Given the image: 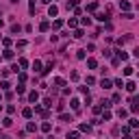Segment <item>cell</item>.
I'll list each match as a JSON object with an SVG mask.
<instances>
[{
	"label": "cell",
	"mask_w": 139,
	"mask_h": 139,
	"mask_svg": "<svg viewBox=\"0 0 139 139\" xmlns=\"http://www.w3.org/2000/svg\"><path fill=\"white\" fill-rule=\"evenodd\" d=\"M22 28H20V24H13V26H11V33H20Z\"/></svg>",
	"instance_id": "83f0119b"
},
{
	"label": "cell",
	"mask_w": 139,
	"mask_h": 139,
	"mask_svg": "<svg viewBox=\"0 0 139 139\" xmlns=\"http://www.w3.org/2000/svg\"><path fill=\"white\" fill-rule=\"evenodd\" d=\"M41 130H44V133H50V130H52V124L44 122V124H41Z\"/></svg>",
	"instance_id": "8fae6325"
},
{
	"label": "cell",
	"mask_w": 139,
	"mask_h": 139,
	"mask_svg": "<svg viewBox=\"0 0 139 139\" xmlns=\"http://www.w3.org/2000/svg\"><path fill=\"white\" fill-rule=\"evenodd\" d=\"M11 124H13V120H11V117H4V120H2V126H4V128H9Z\"/></svg>",
	"instance_id": "2e32d148"
},
{
	"label": "cell",
	"mask_w": 139,
	"mask_h": 139,
	"mask_svg": "<svg viewBox=\"0 0 139 139\" xmlns=\"http://www.w3.org/2000/svg\"><path fill=\"white\" fill-rule=\"evenodd\" d=\"M107 120H111V113H109V111L102 113V122H107Z\"/></svg>",
	"instance_id": "f1b7e54d"
},
{
	"label": "cell",
	"mask_w": 139,
	"mask_h": 139,
	"mask_svg": "<svg viewBox=\"0 0 139 139\" xmlns=\"http://www.w3.org/2000/svg\"><path fill=\"white\" fill-rule=\"evenodd\" d=\"M54 85H57V87H63V85H65V81H63V78H59V76H57V78H54Z\"/></svg>",
	"instance_id": "d6986e66"
},
{
	"label": "cell",
	"mask_w": 139,
	"mask_h": 139,
	"mask_svg": "<svg viewBox=\"0 0 139 139\" xmlns=\"http://www.w3.org/2000/svg\"><path fill=\"white\" fill-rule=\"evenodd\" d=\"M22 115H24V117H26V120H28V117H31V115H33V109H28V107H26V109H24V111H22Z\"/></svg>",
	"instance_id": "7c38bea8"
},
{
	"label": "cell",
	"mask_w": 139,
	"mask_h": 139,
	"mask_svg": "<svg viewBox=\"0 0 139 139\" xmlns=\"http://www.w3.org/2000/svg\"><path fill=\"white\" fill-rule=\"evenodd\" d=\"M96 20H98V22H107L109 15H107V13H98V15H96Z\"/></svg>",
	"instance_id": "30bf717a"
},
{
	"label": "cell",
	"mask_w": 139,
	"mask_h": 139,
	"mask_svg": "<svg viewBox=\"0 0 139 139\" xmlns=\"http://www.w3.org/2000/svg\"><path fill=\"white\" fill-rule=\"evenodd\" d=\"M28 100H31V102H37V100H39V94H37V91H31V94H28Z\"/></svg>",
	"instance_id": "8992f818"
},
{
	"label": "cell",
	"mask_w": 139,
	"mask_h": 139,
	"mask_svg": "<svg viewBox=\"0 0 139 139\" xmlns=\"http://www.w3.org/2000/svg\"><path fill=\"white\" fill-rule=\"evenodd\" d=\"M2 57H4V59H13V50H9V48H7V50H4V54H2Z\"/></svg>",
	"instance_id": "ffe728a7"
},
{
	"label": "cell",
	"mask_w": 139,
	"mask_h": 139,
	"mask_svg": "<svg viewBox=\"0 0 139 139\" xmlns=\"http://www.w3.org/2000/svg\"><path fill=\"white\" fill-rule=\"evenodd\" d=\"M72 109H74V111H78V109H81V102H78L76 98H74V100H72Z\"/></svg>",
	"instance_id": "603a6c76"
},
{
	"label": "cell",
	"mask_w": 139,
	"mask_h": 139,
	"mask_svg": "<svg viewBox=\"0 0 139 139\" xmlns=\"http://www.w3.org/2000/svg\"><path fill=\"white\" fill-rule=\"evenodd\" d=\"M124 87H126V91H130V94H133V91H135V89H137V85H135V83H133V81H128V83H126Z\"/></svg>",
	"instance_id": "3957f363"
},
{
	"label": "cell",
	"mask_w": 139,
	"mask_h": 139,
	"mask_svg": "<svg viewBox=\"0 0 139 139\" xmlns=\"http://www.w3.org/2000/svg\"><path fill=\"white\" fill-rule=\"evenodd\" d=\"M0 98H2V96H0Z\"/></svg>",
	"instance_id": "74e56055"
},
{
	"label": "cell",
	"mask_w": 139,
	"mask_h": 139,
	"mask_svg": "<svg viewBox=\"0 0 139 139\" xmlns=\"http://www.w3.org/2000/svg\"><path fill=\"white\" fill-rule=\"evenodd\" d=\"M130 111H133V113L139 111V100H137V98H130Z\"/></svg>",
	"instance_id": "6da1fadb"
},
{
	"label": "cell",
	"mask_w": 139,
	"mask_h": 139,
	"mask_svg": "<svg viewBox=\"0 0 139 139\" xmlns=\"http://www.w3.org/2000/svg\"><path fill=\"white\" fill-rule=\"evenodd\" d=\"M76 24H78V22L74 20V17H72V20H68V26H70V28H76Z\"/></svg>",
	"instance_id": "4316f807"
},
{
	"label": "cell",
	"mask_w": 139,
	"mask_h": 139,
	"mask_svg": "<svg viewBox=\"0 0 139 139\" xmlns=\"http://www.w3.org/2000/svg\"><path fill=\"white\" fill-rule=\"evenodd\" d=\"M61 122H72V115H68V113H61Z\"/></svg>",
	"instance_id": "d4e9b609"
},
{
	"label": "cell",
	"mask_w": 139,
	"mask_h": 139,
	"mask_svg": "<svg viewBox=\"0 0 139 139\" xmlns=\"http://www.w3.org/2000/svg\"><path fill=\"white\" fill-rule=\"evenodd\" d=\"M124 139H133V137H128V135H126V137H124Z\"/></svg>",
	"instance_id": "d590c367"
},
{
	"label": "cell",
	"mask_w": 139,
	"mask_h": 139,
	"mask_svg": "<svg viewBox=\"0 0 139 139\" xmlns=\"http://www.w3.org/2000/svg\"><path fill=\"white\" fill-rule=\"evenodd\" d=\"M87 65H89L91 70H96V68H98V61H96V59H89V61H87Z\"/></svg>",
	"instance_id": "9a60e30c"
},
{
	"label": "cell",
	"mask_w": 139,
	"mask_h": 139,
	"mask_svg": "<svg viewBox=\"0 0 139 139\" xmlns=\"http://www.w3.org/2000/svg\"><path fill=\"white\" fill-rule=\"evenodd\" d=\"M133 54H135V57H137V59H139V46H137V48H135V50H133Z\"/></svg>",
	"instance_id": "836d02e7"
},
{
	"label": "cell",
	"mask_w": 139,
	"mask_h": 139,
	"mask_svg": "<svg viewBox=\"0 0 139 139\" xmlns=\"http://www.w3.org/2000/svg\"><path fill=\"white\" fill-rule=\"evenodd\" d=\"M17 65H20V70H26V68H28V61H26V59H20Z\"/></svg>",
	"instance_id": "9c48e42d"
},
{
	"label": "cell",
	"mask_w": 139,
	"mask_h": 139,
	"mask_svg": "<svg viewBox=\"0 0 139 139\" xmlns=\"http://www.w3.org/2000/svg\"><path fill=\"white\" fill-rule=\"evenodd\" d=\"M57 13H59V7H54V4H52V7H48V15H50V17H54Z\"/></svg>",
	"instance_id": "277c9868"
},
{
	"label": "cell",
	"mask_w": 139,
	"mask_h": 139,
	"mask_svg": "<svg viewBox=\"0 0 139 139\" xmlns=\"http://www.w3.org/2000/svg\"><path fill=\"white\" fill-rule=\"evenodd\" d=\"M33 70L35 72H41V61H33Z\"/></svg>",
	"instance_id": "ac0fdd59"
},
{
	"label": "cell",
	"mask_w": 139,
	"mask_h": 139,
	"mask_svg": "<svg viewBox=\"0 0 139 139\" xmlns=\"http://www.w3.org/2000/svg\"><path fill=\"white\" fill-rule=\"evenodd\" d=\"M126 115H128V111H126V109H120V111H117V117H120V120H124Z\"/></svg>",
	"instance_id": "5bb4252c"
},
{
	"label": "cell",
	"mask_w": 139,
	"mask_h": 139,
	"mask_svg": "<svg viewBox=\"0 0 139 139\" xmlns=\"http://www.w3.org/2000/svg\"><path fill=\"white\" fill-rule=\"evenodd\" d=\"M81 130L83 133H89V130H91V126H89V124H81Z\"/></svg>",
	"instance_id": "484cf974"
},
{
	"label": "cell",
	"mask_w": 139,
	"mask_h": 139,
	"mask_svg": "<svg viewBox=\"0 0 139 139\" xmlns=\"http://www.w3.org/2000/svg\"><path fill=\"white\" fill-rule=\"evenodd\" d=\"M11 2H20V0H11Z\"/></svg>",
	"instance_id": "8d00e7d4"
},
{
	"label": "cell",
	"mask_w": 139,
	"mask_h": 139,
	"mask_svg": "<svg viewBox=\"0 0 139 139\" xmlns=\"http://www.w3.org/2000/svg\"><path fill=\"white\" fill-rule=\"evenodd\" d=\"M48 28H50V22H41V24H39V31H44V33H46Z\"/></svg>",
	"instance_id": "4fadbf2b"
},
{
	"label": "cell",
	"mask_w": 139,
	"mask_h": 139,
	"mask_svg": "<svg viewBox=\"0 0 139 139\" xmlns=\"http://www.w3.org/2000/svg\"><path fill=\"white\" fill-rule=\"evenodd\" d=\"M63 26V20H54L52 22V28H61Z\"/></svg>",
	"instance_id": "7402d4cb"
},
{
	"label": "cell",
	"mask_w": 139,
	"mask_h": 139,
	"mask_svg": "<svg viewBox=\"0 0 139 139\" xmlns=\"http://www.w3.org/2000/svg\"><path fill=\"white\" fill-rule=\"evenodd\" d=\"M96 9H98V2H91V4H87V11H89V13H91V11H96Z\"/></svg>",
	"instance_id": "44dd1931"
},
{
	"label": "cell",
	"mask_w": 139,
	"mask_h": 139,
	"mask_svg": "<svg viewBox=\"0 0 139 139\" xmlns=\"http://www.w3.org/2000/svg\"><path fill=\"white\" fill-rule=\"evenodd\" d=\"M133 70H135V68H130V65H126V68H124V76H130V74H133Z\"/></svg>",
	"instance_id": "cb8c5ba5"
},
{
	"label": "cell",
	"mask_w": 139,
	"mask_h": 139,
	"mask_svg": "<svg viewBox=\"0 0 139 139\" xmlns=\"http://www.w3.org/2000/svg\"><path fill=\"white\" fill-rule=\"evenodd\" d=\"M26 130H28V133H33V130H37V126H35V124L31 122V124H28V126H26Z\"/></svg>",
	"instance_id": "1f68e13d"
},
{
	"label": "cell",
	"mask_w": 139,
	"mask_h": 139,
	"mask_svg": "<svg viewBox=\"0 0 139 139\" xmlns=\"http://www.w3.org/2000/svg\"><path fill=\"white\" fill-rule=\"evenodd\" d=\"M100 85H102V89H111V81H109V78H102Z\"/></svg>",
	"instance_id": "52a82bcc"
},
{
	"label": "cell",
	"mask_w": 139,
	"mask_h": 139,
	"mask_svg": "<svg viewBox=\"0 0 139 139\" xmlns=\"http://www.w3.org/2000/svg\"><path fill=\"white\" fill-rule=\"evenodd\" d=\"M85 52H87V50H78V52H76V59H85Z\"/></svg>",
	"instance_id": "f546056e"
},
{
	"label": "cell",
	"mask_w": 139,
	"mask_h": 139,
	"mask_svg": "<svg viewBox=\"0 0 139 139\" xmlns=\"http://www.w3.org/2000/svg\"><path fill=\"white\" fill-rule=\"evenodd\" d=\"M70 78H72V81H78L81 76H78V72H72V74H70Z\"/></svg>",
	"instance_id": "d6a6232c"
},
{
	"label": "cell",
	"mask_w": 139,
	"mask_h": 139,
	"mask_svg": "<svg viewBox=\"0 0 139 139\" xmlns=\"http://www.w3.org/2000/svg\"><path fill=\"white\" fill-rule=\"evenodd\" d=\"M0 139H11V137L9 135H0Z\"/></svg>",
	"instance_id": "e575fe53"
},
{
	"label": "cell",
	"mask_w": 139,
	"mask_h": 139,
	"mask_svg": "<svg viewBox=\"0 0 139 139\" xmlns=\"http://www.w3.org/2000/svg\"><path fill=\"white\" fill-rule=\"evenodd\" d=\"M35 113H39L41 117H48V111H44V109H41V107H35Z\"/></svg>",
	"instance_id": "ba28073f"
},
{
	"label": "cell",
	"mask_w": 139,
	"mask_h": 139,
	"mask_svg": "<svg viewBox=\"0 0 139 139\" xmlns=\"http://www.w3.org/2000/svg\"><path fill=\"white\" fill-rule=\"evenodd\" d=\"M120 9H122V11H128V9H130V2H128V0H120Z\"/></svg>",
	"instance_id": "7a4b0ae2"
},
{
	"label": "cell",
	"mask_w": 139,
	"mask_h": 139,
	"mask_svg": "<svg viewBox=\"0 0 139 139\" xmlns=\"http://www.w3.org/2000/svg\"><path fill=\"white\" fill-rule=\"evenodd\" d=\"M78 135H81L78 130H72V133H68V139H78Z\"/></svg>",
	"instance_id": "e0dca14e"
},
{
	"label": "cell",
	"mask_w": 139,
	"mask_h": 139,
	"mask_svg": "<svg viewBox=\"0 0 139 139\" xmlns=\"http://www.w3.org/2000/svg\"><path fill=\"white\" fill-rule=\"evenodd\" d=\"M117 52V59H120V61H126V59H128V54H126L124 50H115Z\"/></svg>",
	"instance_id": "5b68a950"
},
{
	"label": "cell",
	"mask_w": 139,
	"mask_h": 139,
	"mask_svg": "<svg viewBox=\"0 0 139 139\" xmlns=\"http://www.w3.org/2000/svg\"><path fill=\"white\" fill-rule=\"evenodd\" d=\"M74 37H76V39L83 37V31H81V28H76V31H74Z\"/></svg>",
	"instance_id": "4dcf8cb0"
}]
</instances>
